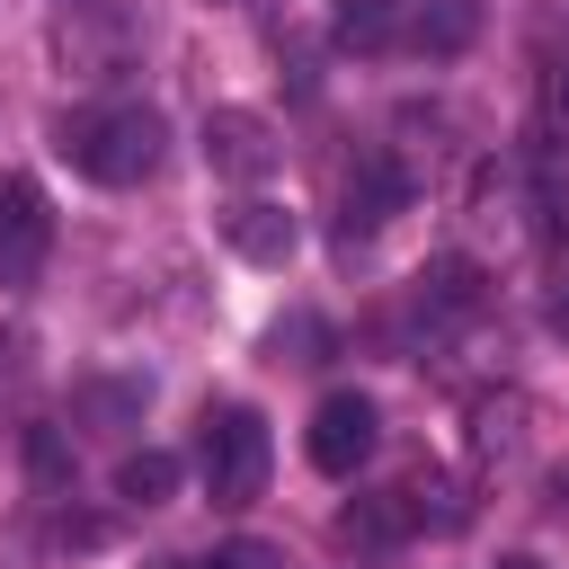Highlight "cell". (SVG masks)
I'll use <instances>...</instances> for the list:
<instances>
[{"instance_id":"cell-1","label":"cell","mask_w":569,"mask_h":569,"mask_svg":"<svg viewBox=\"0 0 569 569\" xmlns=\"http://www.w3.org/2000/svg\"><path fill=\"white\" fill-rule=\"evenodd\" d=\"M53 151L98 187H142L160 169V151H169V124L142 98H107V107H71L53 124Z\"/></svg>"},{"instance_id":"cell-2","label":"cell","mask_w":569,"mask_h":569,"mask_svg":"<svg viewBox=\"0 0 569 569\" xmlns=\"http://www.w3.org/2000/svg\"><path fill=\"white\" fill-rule=\"evenodd\" d=\"M44 53H53L62 80L107 89V80L133 71V53H142V18H133L124 0H53V9H44Z\"/></svg>"},{"instance_id":"cell-3","label":"cell","mask_w":569,"mask_h":569,"mask_svg":"<svg viewBox=\"0 0 569 569\" xmlns=\"http://www.w3.org/2000/svg\"><path fill=\"white\" fill-rule=\"evenodd\" d=\"M196 480H204L213 507H249L267 489V418L240 409V400L204 409V427H196Z\"/></svg>"},{"instance_id":"cell-4","label":"cell","mask_w":569,"mask_h":569,"mask_svg":"<svg viewBox=\"0 0 569 569\" xmlns=\"http://www.w3.org/2000/svg\"><path fill=\"white\" fill-rule=\"evenodd\" d=\"M373 445H382V409H373L365 391H329V400L311 409V436H302L311 471H329V480H356V471L373 462Z\"/></svg>"},{"instance_id":"cell-5","label":"cell","mask_w":569,"mask_h":569,"mask_svg":"<svg viewBox=\"0 0 569 569\" xmlns=\"http://www.w3.org/2000/svg\"><path fill=\"white\" fill-rule=\"evenodd\" d=\"M44 249H53V213H44L36 178L0 169V284H27L44 267Z\"/></svg>"},{"instance_id":"cell-6","label":"cell","mask_w":569,"mask_h":569,"mask_svg":"<svg viewBox=\"0 0 569 569\" xmlns=\"http://www.w3.org/2000/svg\"><path fill=\"white\" fill-rule=\"evenodd\" d=\"M204 160H213V178H267L284 160V142L258 107H213L204 116Z\"/></svg>"},{"instance_id":"cell-7","label":"cell","mask_w":569,"mask_h":569,"mask_svg":"<svg viewBox=\"0 0 569 569\" xmlns=\"http://www.w3.org/2000/svg\"><path fill=\"white\" fill-rule=\"evenodd\" d=\"M400 204H409V169H400L391 151H365V160L347 169V196H338V231H347V240H365V231H382Z\"/></svg>"},{"instance_id":"cell-8","label":"cell","mask_w":569,"mask_h":569,"mask_svg":"<svg viewBox=\"0 0 569 569\" xmlns=\"http://www.w3.org/2000/svg\"><path fill=\"white\" fill-rule=\"evenodd\" d=\"M222 240H231L249 267H284L302 231H293V213H284V204H267V196H240V204H222Z\"/></svg>"},{"instance_id":"cell-9","label":"cell","mask_w":569,"mask_h":569,"mask_svg":"<svg viewBox=\"0 0 569 569\" xmlns=\"http://www.w3.org/2000/svg\"><path fill=\"white\" fill-rule=\"evenodd\" d=\"M409 302H418V320L436 329V320H471V311L489 302V284H480V267H471V258H427V267H418V284H409Z\"/></svg>"},{"instance_id":"cell-10","label":"cell","mask_w":569,"mask_h":569,"mask_svg":"<svg viewBox=\"0 0 569 569\" xmlns=\"http://www.w3.org/2000/svg\"><path fill=\"white\" fill-rule=\"evenodd\" d=\"M400 27H409V0H338V44H347V53L400 44Z\"/></svg>"},{"instance_id":"cell-11","label":"cell","mask_w":569,"mask_h":569,"mask_svg":"<svg viewBox=\"0 0 569 569\" xmlns=\"http://www.w3.org/2000/svg\"><path fill=\"white\" fill-rule=\"evenodd\" d=\"M533 213H542V240H551V249H569V160H560V142H551V133L533 142Z\"/></svg>"},{"instance_id":"cell-12","label":"cell","mask_w":569,"mask_h":569,"mask_svg":"<svg viewBox=\"0 0 569 569\" xmlns=\"http://www.w3.org/2000/svg\"><path fill=\"white\" fill-rule=\"evenodd\" d=\"M169 489H178V453L142 445V453L116 462V498H124V507H169Z\"/></svg>"},{"instance_id":"cell-13","label":"cell","mask_w":569,"mask_h":569,"mask_svg":"<svg viewBox=\"0 0 569 569\" xmlns=\"http://www.w3.org/2000/svg\"><path fill=\"white\" fill-rule=\"evenodd\" d=\"M418 53H453L471 36V0H409V27H400Z\"/></svg>"},{"instance_id":"cell-14","label":"cell","mask_w":569,"mask_h":569,"mask_svg":"<svg viewBox=\"0 0 569 569\" xmlns=\"http://www.w3.org/2000/svg\"><path fill=\"white\" fill-rule=\"evenodd\" d=\"M471 445H480L489 462H507V453L525 445V400H516V391H507V400H480V409H471Z\"/></svg>"},{"instance_id":"cell-15","label":"cell","mask_w":569,"mask_h":569,"mask_svg":"<svg viewBox=\"0 0 569 569\" xmlns=\"http://www.w3.org/2000/svg\"><path fill=\"white\" fill-rule=\"evenodd\" d=\"M533 116H542V133L569 124V53H542V71H533Z\"/></svg>"},{"instance_id":"cell-16","label":"cell","mask_w":569,"mask_h":569,"mask_svg":"<svg viewBox=\"0 0 569 569\" xmlns=\"http://www.w3.org/2000/svg\"><path fill=\"white\" fill-rule=\"evenodd\" d=\"M142 409V382H89L80 391V418H98V427H116V418H133Z\"/></svg>"},{"instance_id":"cell-17","label":"cell","mask_w":569,"mask_h":569,"mask_svg":"<svg viewBox=\"0 0 569 569\" xmlns=\"http://www.w3.org/2000/svg\"><path fill=\"white\" fill-rule=\"evenodd\" d=\"M320 347H329V329H320L311 311H293V320L276 329V356H284V365H320Z\"/></svg>"},{"instance_id":"cell-18","label":"cell","mask_w":569,"mask_h":569,"mask_svg":"<svg viewBox=\"0 0 569 569\" xmlns=\"http://www.w3.org/2000/svg\"><path fill=\"white\" fill-rule=\"evenodd\" d=\"M27 462H36V480H44V489L62 480V445H53V427H36V436H27Z\"/></svg>"},{"instance_id":"cell-19","label":"cell","mask_w":569,"mask_h":569,"mask_svg":"<svg viewBox=\"0 0 569 569\" xmlns=\"http://www.w3.org/2000/svg\"><path fill=\"white\" fill-rule=\"evenodd\" d=\"M18 356H27V338H18V329H0V382L18 373Z\"/></svg>"},{"instance_id":"cell-20","label":"cell","mask_w":569,"mask_h":569,"mask_svg":"<svg viewBox=\"0 0 569 569\" xmlns=\"http://www.w3.org/2000/svg\"><path fill=\"white\" fill-rule=\"evenodd\" d=\"M222 9H267V0H222Z\"/></svg>"},{"instance_id":"cell-21","label":"cell","mask_w":569,"mask_h":569,"mask_svg":"<svg viewBox=\"0 0 569 569\" xmlns=\"http://www.w3.org/2000/svg\"><path fill=\"white\" fill-rule=\"evenodd\" d=\"M498 569H542V560H498Z\"/></svg>"},{"instance_id":"cell-22","label":"cell","mask_w":569,"mask_h":569,"mask_svg":"<svg viewBox=\"0 0 569 569\" xmlns=\"http://www.w3.org/2000/svg\"><path fill=\"white\" fill-rule=\"evenodd\" d=\"M169 569H213V560H169Z\"/></svg>"}]
</instances>
